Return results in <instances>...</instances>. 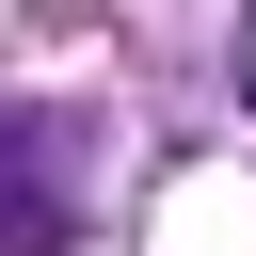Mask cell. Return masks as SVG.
Wrapping results in <instances>:
<instances>
[{
  "instance_id": "obj_1",
  "label": "cell",
  "mask_w": 256,
  "mask_h": 256,
  "mask_svg": "<svg viewBox=\"0 0 256 256\" xmlns=\"http://www.w3.org/2000/svg\"><path fill=\"white\" fill-rule=\"evenodd\" d=\"M64 240H80V160L48 112L0 96V256H64Z\"/></svg>"
}]
</instances>
